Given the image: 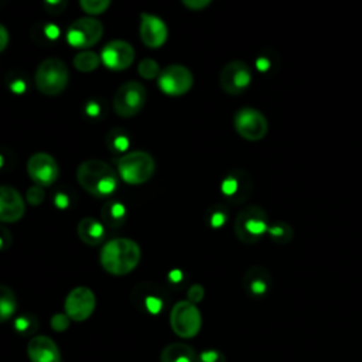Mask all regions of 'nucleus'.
Returning a JSON list of instances; mask_svg holds the SVG:
<instances>
[{
	"instance_id": "obj_1",
	"label": "nucleus",
	"mask_w": 362,
	"mask_h": 362,
	"mask_svg": "<svg viewBox=\"0 0 362 362\" xmlns=\"http://www.w3.org/2000/svg\"><path fill=\"white\" fill-rule=\"evenodd\" d=\"M141 259L139 243L129 238H115L107 240L99 253L103 270L112 276H126L132 273Z\"/></svg>"
},
{
	"instance_id": "obj_2",
	"label": "nucleus",
	"mask_w": 362,
	"mask_h": 362,
	"mask_svg": "<svg viewBox=\"0 0 362 362\" xmlns=\"http://www.w3.org/2000/svg\"><path fill=\"white\" fill-rule=\"evenodd\" d=\"M79 185L93 197L107 198L117 188L116 171L102 160H86L76 170Z\"/></svg>"
},
{
	"instance_id": "obj_3",
	"label": "nucleus",
	"mask_w": 362,
	"mask_h": 362,
	"mask_svg": "<svg viewBox=\"0 0 362 362\" xmlns=\"http://www.w3.org/2000/svg\"><path fill=\"white\" fill-rule=\"evenodd\" d=\"M269 225L270 223L264 209L257 205H249L240 209L236 215L233 229L240 242L253 245L267 233Z\"/></svg>"
},
{
	"instance_id": "obj_4",
	"label": "nucleus",
	"mask_w": 362,
	"mask_h": 362,
	"mask_svg": "<svg viewBox=\"0 0 362 362\" xmlns=\"http://www.w3.org/2000/svg\"><path fill=\"white\" fill-rule=\"evenodd\" d=\"M69 71L59 58L44 59L35 71V86L45 96L59 95L68 85Z\"/></svg>"
},
{
	"instance_id": "obj_5",
	"label": "nucleus",
	"mask_w": 362,
	"mask_h": 362,
	"mask_svg": "<svg viewBox=\"0 0 362 362\" xmlns=\"http://www.w3.org/2000/svg\"><path fill=\"white\" fill-rule=\"evenodd\" d=\"M156 163L147 151L124 153L117 161L120 178L130 185H140L148 181L154 174Z\"/></svg>"
},
{
	"instance_id": "obj_6",
	"label": "nucleus",
	"mask_w": 362,
	"mask_h": 362,
	"mask_svg": "<svg viewBox=\"0 0 362 362\" xmlns=\"http://www.w3.org/2000/svg\"><path fill=\"white\" fill-rule=\"evenodd\" d=\"M170 325L173 332L180 338H194L202 325L201 311L197 304L188 300L177 301L170 311Z\"/></svg>"
},
{
	"instance_id": "obj_7",
	"label": "nucleus",
	"mask_w": 362,
	"mask_h": 362,
	"mask_svg": "<svg viewBox=\"0 0 362 362\" xmlns=\"http://www.w3.org/2000/svg\"><path fill=\"white\" fill-rule=\"evenodd\" d=\"M130 300L140 313L150 317L160 315L168 304L165 290L154 283L137 284L130 294Z\"/></svg>"
},
{
	"instance_id": "obj_8",
	"label": "nucleus",
	"mask_w": 362,
	"mask_h": 362,
	"mask_svg": "<svg viewBox=\"0 0 362 362\" xmlns=\"http://www.w3.org/2000/svg\"><path fill=\"white\" fill-rule=\"evenodd\" d=\"M147 99L146 88L137 81L124 82L113 96V109L120 117H133L144 106Z\"/></svg>"
},
{
	"instance_id": "obj_9",
	"label": "nucleus",
	"mask_w": 362,
	"mask_h": 362,
	"mask_svg": "<svg viewBox=\"0 0 362 362\" xmlns=\"http://www.w3.org/2000/svg\"><path fill=\"white\" fill-rule=\"evenodd\" d=\"M233 126L238 134L247 141L262 140L269 130V123L264 115L250 106L240 107L235 113Z\"/></svg>"
},
{
	"instance_id": "obj_10",
	"label": "nucleus",
	"mask_w": 362,
	"mask_h": 362,
	"mask_svg": "<svg viewBox=\"0 0 362 362\" xmlns=\"http://www.w3.org/2000/svg\"><path fill=\"white\" fill-rule=\"evenodd\" d=\"M103 35V24L95 17L75 20L66 31V41L75 48L93 47Z\"/></svg>"
},
{
	"instance_id": "obj_11",
	"label": "nucleus",
	"mask_w": 362,
	"mask_h": 362,
	"mask_svg": "<svg viewBox=\"0 0 362 362\" xmlns=\"http://www.w3.org/2000/svg\"><path fill=\"white\" fill-rule=\"evenodd\" d=\"M192 83L194 76L184 65H168L158 75V88L167 96H182L192 88Z\"/></svg>"
},
{
	"instance_id": "obj_12",
	"label": "nucleus",
	"mask_w": 362,
	"mask_h": 362,
	"mask_svg": "<svg viewBox=\"0 0 362 362\" xmlns=\"http://www.w3.org/2000/svg\"><path fill=\"white\" fill-rule=\"evenodd\" d=\"M96 307L95 293L85 286L72 288L64 301V313L76 322L88 320Z\"/></svg>"
},
{
	"instance_id": "obj_13",
	"label": "nucleus",
	"mask_w": 362,
	"mask_h": 362,
	"mask_svg": "<svg viewBox=\"0 0 362 362\" xmlns=\"http://www.w3.org/2000/svg\"><path fill=\"white\" fill-rule=\"evenodd\" d=\"M27 173L35 185L49 187L57 181L59 175V167L51 154L40 151L34 153L28 158Z\"/></svg>"
},
{
	"instance_id": "obj_14",
	"label": "nucleus",
	"mask_w": 362,
	"mask_h": 362,
	"mask_svg": "<svg viewBox=\"0 0 362 362\" xmlns=\"http://www.w3.org/2000/svg\"><path fill=\"white\" fill-rule=\"evenodd\" d=\"M252 72L246 62L230 61L219 74V85L228 95H239L249 88Z\"/></svg>"
},
{
	"instance_id": "obj_15",
	"label": "nucleus",
	"mask_w": 362,
	"mask_h": 362,
	"mask_svg": "<svg viewBox=\"0 0 362 362\" xmlns=\"http://www.w3.org/2000/svg\"><path fill=\"white\" fill-rule=\"evenodd\" d=\"M221 192L233 205L243 204L252 194V178L240 168L229 171L221 182Z\"/></svg>"
},
{
	"instance_id": "obj_16",
	"label": "nucleus",
	"mask_w": 362,
	"mask_h": 362,
	"mask_svg": "<svg viewBox=\"0 0 362 362\" xmlns=\"http://www.w3.org/2000/svg\"><path fill=\"white\" fill-rule=\"evenodd\" d=\"M100 61L113 71H123L134 61V48L123 40L109 41L100 54Z\"/></svg>"
},
{
	"instance_id": "obj_17",
	"label": "nucleus",
	"mask_w": 362,
	"mask_h": 362,
	"mask_svg": "<svg viewBox=\"0 0 362 362\" xmlns=\"http://www.w3.org/2000/svg\"><path fill=\"white\" fill-rule=\"evenodd\" d=\"M25 202L21 194L10 185H0V222L13 223L23 218Z\"/></svg>"
},
{
	"instance_id": "obj_18",
	"label": "nucleus",
	"mask_w": 362,
	"mask_h": 362,
	"mask_svg": "<svg viewBox=\"0 0 362 362\" xmlns=\"http://www.w3.org/2000/svg\"><path fill=\"white\" fill-rule=\"evenodd\" d=\"M167 25L165 23L150 13L140 14V38L148 48H158L167 41Z\"/></svg>"
},
{
	"instance_id": "obj_19",
	"label": "nucleus",
	"mask_w": 362,
	"mask_h": 362,
	"mask_svg": "<svg viewBox=\"0 0 362 362\" xmlns=\"http://www.w3.org/2000/svg\"><path fill=\"white\" fill-rule=\"evenodd\" d=\"M31 362H64L58 345L47 335H34L27 344Z\"/></svg>"
},
{
	"instance_id": "obj_20",
	"label": "nucleus",
	"mask_w": 362,
	"mask_h": 362,
	"mask_svg": "<svg viewBox=\"0 0 362 362\" xmlns=\"http://www.w3.org/2000/svg\"><path fill=\"white\" fill-rule=\"evenodd\" d=\"M272 274L263 266H252L243 276V288L252 297H263L272 288Z\"/></svg>"
},
{
	"instance_id": "obj_21",
	"label": "nucleus",
	"mask_w": 362,
	"mask_h": 362,
	"mask_svg": "<svg viewBox=\"0 0 362 362\" xmlns=\"http://www.w3.org/2000/svg\"><path fill=\"white\" fill-rule=\"evenodd\" d=\"M78 236L79 239L89 245V246H98L105 240L106 236V228L105 223L92 218V216H86L82 218L78 223Z\"/></svg>"
},
{
	"instance_id": "obj_22",
	"label": "nucleus",
	"mask_w": 362,
	"mask_h": 362,
	"mask_svg": "<svg viewBox=\"0 0 362 362\" xmlns=\"http://www.w3.org/2000/svg\"><path fill=\"white\" fill-rule=\"evenodd\" d=\"M195 349L185 342L168 344L160 354V362H195Z\"/></svg>"
},
{
	"instance_id": "obj_23",
	"label": "nucleus",
	"mask_w": 362,
	"mask_h": 362,
	"mask_svg": "<svg viewBox=\"0 0 362 362\" xmlns=\"http://www.w3.org/2000/svg\"><path fill=\"white\" fill-rule=\"evenodd\" d=\"M100 215H102V221H103L105 226L119 228L124 223V221L127 218V208L123 202L110 199L103 205Z\"/></svg>"
},
{
	"instance_id": "obj_24",
	"label": "nucleus",
	"mask_w": 362,
	"mask_h": 362,
	"mask_svg": "<svg viewBox=\"0 0 362 362\" xmlns=\"http://www.w3.org/2000/svg\"><path fill=\"white\" fill-rule=\"evenodd\" d=\"M18 300L13 288L6 284H0V322L8 321L17 313Z\"/></svg>"
},
{
	"instance_id": "obj_25",
	"label": "nucleus",
	"mask_w": 362,
	"mask_h": 362,
	"mask_svg": "<svg viewBox=\"0 0 362 362\" xmlns=\"http://www.w3.org/2000/svg\"><path fill=\"white\" fill-rule=\"evenodd\" d=\"M267 235L270 236V239L274 243L286 245V243L291 242V239L294 238V230H293V228L287 222L276 221V222L269 225Z\"/></svg>"
},
{
	"instance_id": "obj_26",
	"label": "nucleus",
	"mask_w": 362,
	"mask_h": 362,
	"mask_svg": "<svg viewBox=\"0 0 362 362\" xmlns=\"http://www.w3.org/2000/svg\"><path fill=\"white\" fill-rule=\"evenodd\" d=\"M130 144L127 133L122 129H112L106 136V146L113 154L126 153Z\"/></svg>"
},
{
	"instance_id": "obj_27",
	"label": "nucleus",
	"mask_w": 362,
	"mask_h": 362,
	"mask_svg": "<svg viewBox=\"0 0 362 362\" xmlns=\"http://www.w3.org/2000/svg\"><path fill=\"white\" fill-rule=\"evenodd\" d=\"M38 318L34 314L17 315L13 321L14 331L23 337H33L38 329Z\"/></svg>"
},
{
	"instance_id": "obj_28",
	"label": "nucleus",
	"mask_w": 362,
	"mask_h": 362,
	"mask_svg": "<svg viewBox=\"0 0 362 362\" xmlns=\"http://www.w3.org/2000/svg\"><path fill=\"white\" fill-rule=\"evenodd\" d=\"M72 62L79 72H92L99 66L100 57L93 51H79Z\"/></svg>"
},
{
	"instance_id": "obj_29",
	"label": "nucleus",
	"mask_w": 362,
	"mask_h": 362,
	"mask_svg": "<svg viewBox=\"0 0 362 362\" xmlns=\"http://www.w3.org/2000/svg\"><path fill=\"white\" fill-rule=\"evenodd\" d=\"M206 223L212 228V229H219L222 228L226 222H228V209L225 205L222 204H216L212 205L205 215Z\"/></svg>"
},
{
	"instance_id": "obj_30",
	"label": "nucleus",
	"mask_w": 362,
	"mask_h": 362,
	"mask_svg": "<svg viewBox=\"0 0 362 362\" xmlns=\"http://www.w3.org/2000/svg\"><path fill=\"white\" fill-rule=\"evenodd\" d=\"M137 72L141 78L144 79H153V78H157L160 75V66L157 64L156 59L153 58H144L143 61L139 62L137 65Z\"/></svg>"
},
{
	"instance_id": "obj_31",
	"label": "nucleus",
	"mask_w": 362,
	"mask_h": 362,
	"mask_svg": "<svg viewBox=\"0 0 362 362\" xmlns=\"http://www.w3.org/2000/svg\"><path fill=\"white\" fill-rule=\"evenodd\" d=\"M110 4V0H79L81 8L90 14V16H98L102 14Z\"/></svg>"
},
{
	"instance_id": "obj_32",
	"label": "nucleus",
	"mask_w": 362,
	"mask_h": 362,
	"mask_svg": "<svg viewBox=\"0 0 362 362\" xmlns=\"http://www.w3.org/2000/svg\"><path fill=\"white\" fill-rule=\"evenodd\" d=\"M195 362H226V356L222 351L209 348L198 352Z\"/></svg>"
},
{
	"instance_id": "obj_33",
	"label": "nucleus",
	"mask_w": 362,
	"mask_h": 362,
	"mask_svg": "<svg viewBox=\"0 0 362 362\" xmlns=\"http://www.w3.org/2000/svg\"><path fill=\"white\" fill-rule=\"evenodd\" d=\"M71 318L65 314V313H55L51 318H49V325L55 332H64L69 328L71 325Z\"/></svg>"
},
{
	"instance_id": "obj_34",
	"label": "nucleus",
	"mask_w": 362,
	"mask_h": 362,
	"mask_svg": "<svg viewBox=\"0 0 362 362\" xmlns=\"http://www.w3.org/2000/svg\"><path fill=\"white\" fill-rule=\"evenodd\" d=\"M44 198H45V192H44L42 187H40V185H33L25 192V199L33 206H37V205L42 204Z\"/></svg>"
},
{
	"instance_id": "obj_35",
	"label": "nucleus",
	"mask_w": 362,
	"mask_h": 362,
	"mask_svg": "<svg viewBox=\"0 0 362 362\" xmlns=\"http://www.w3.org/2000/svg\"><path fill=\"white\" fill-rule=\"evenodd\" d=\"M205 297V288L202 284L199 283H195V284H191L188 287V291H187V300L191 301L192 304H198L204 300Z\"/></svg>"
},
{
	"instance_id": "obj_36",
	"label": "nucleus",
	"mask_w": 362,
	"mask_h": 362,
	"mask_svg": "<svg viewBox=\"0 0 362 362\" xmlns=\"http://www.w3.org/2000/svg\"><path fill=\"white\" fill-rule=\"evenodd\" d=\"M165 279H167V281H168L171 286H181V284L185 281L187 276H185V273H184L182 269L175 267V269L168 270Z\"/></svg>"
},
{
	"instance_id": "obj_37",
	"label": "nucleus",
	"mask_w": 362,
	"mask_h": 362,
	"mask_svg": "<svg viewBox=\"0 0 362 362\" xmlns=\"http://www.w3.org/2000/svg\"><path fill=\"white\" fill-rule=\"evenodd\" d=\"M68 0H44V8L49 14H59L66 7Z\"/></svg>"
},
{
	"instance_id": "obj_38",
	"label": "nucleus",
	"mask_w": 362,
	"mask_h": 362,
	"mask_svg": "<svg viewBox=\"0 0 362 362\" xmlns=\"http://www.w3.org/2000/svg\"><path fill=\"white\" fill-rule=\"evenodd\" d=\"M102 113V107L98 100H89L85 106V115L90 119H99Z\"/></svg>"
},
{
	"instance_id": "obj_39",
	"label": "nucleus",
	"mask_w": 362,
	"mask_h": 362,
	"mask_svg": "<svg viewBox=\"0 0 362 362\" xmlns=\"http://www.w3.org/2000/svg\"><path fill=\"white\" fill-rule=\"evenodd\" d=\"M11 245V233L6 226L0 225V252L7 250Z\"/></svg>"
},
{
	"instance_id": "obj_40",
	"label": "nucleus",
	"mask_w": 362,
	"mask_h": 362,
	"mask_svg": "<svg viewBox=\"0 0 362 362\" xmlns=\"http://www.w3.org/2000/svg\"><path fill=\"white\" fill-rule=\"evenodd\" d=\"M54 204H55V206L58 209H66L71 205V199H69V197L65 192L59 191L54 197Z\"/></svg>"
},
{
	"instance_id": "obj_41",
	"label": "nucleus",
	"mask_w": 362,
	"mask_h": 362,
	"mask_svg": "<svg viewBox=\"0 0 362 362\" xmlns=\"http://www.w3.org/2000/svg\"><path fill=\"white\" fill-rule=\"evenodd\" d=\"M182 4L187 7V8H191V10H202L205 8L206 6H209V3L212 0H181Z\"/></svg>"
},
{
	"instance_id": "obj_42",
	"label": "nucleus",
	"mask_w": 362,
	"mask_h": 362,
	"mask_svg": "<svg viewBox=\"0 0 362 362\" xmlns=\"http://www.w3.org/2000/svg\"><path fill=\"white\" fill-rule=\"evenodd\" d=\"M7 44H8V31L3 24H0V52L6 49Z\"/></svg>"
},
{
	"instance_id": "obj_43",
	"label": "nucleus",
	"mask_w": 362,
	"mask_h": 362,
	"mask_svg": "<svg viewBox=\"0 0 362 362\" xmlns=\"http://www.w3.org/2000/svg\"><path fill=\"white\" fill-rule=\"evenodd\" d=\"M10 88H11L16 93H21V92H24V89H25V83H24L21 79L17 78L14 82H11Z\"/></svg>"
}]
</instances>
